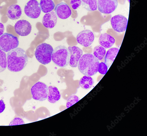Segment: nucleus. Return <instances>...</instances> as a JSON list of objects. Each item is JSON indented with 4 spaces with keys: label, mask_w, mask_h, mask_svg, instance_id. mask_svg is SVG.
<instances>
[{
    "label": "nucleus",
    "mask_w": 147,
    "mask_h": 136,
    "mask_svg": "<svg viewBox=\"0 0 147 136\" xmlns=\"http://www.w3.org/2000/svg\"><path fill=\"white\" fill-rule=\"evenodd\" d=\"M53 48L50 44L43 43L37 47L35 52V57L39 62L44 65L50 64L52 60Z\"/></svg>",
    "instance_id": "obj_4"
},
{
    "label": "nucleus",
    "mask_w": 147,
    "mask_h": 136,
    "mask_svg": "<svg viewBox=\"0 0 147 136\" xmlns=\"http://www.w3.org/2000/svg\"><path fill=\"white\" fill-rule=\"evenodd\" d=\"M99 60L92 54L82 55L79 60L78 67L80 71L84 76H92L98 72Z\"/></svg>",
    "instance_id": "obj_2"
},
{
    "label": "nucleus",
    "mask_w": 147,
    "mask_h": 136,
    "mask_svg": "<svg viewBox=\"0 0 147 136\" xmlns=\"http://www.w3.org/2000/svg\"><path fill=\"white\" fill-rule=\"evenodd\" d=\"M7 67L9 70L13 72H20L26 67L28 58L24 49L17 48L9 52L7 55Z\"/></svg>",
    "instance_id": "obj_1"
},
{
    "label": "nucleus",
    "mask_w": 147,
    "mask_h": 136,
    "mask_svg": "<svg viewBox=\"0 0 147 136\" xmlns=\"http://www.w3.org/2000/svg\"><path fill=\"white\" fill-rule=\"evenodd\" d=\"M94 39V37L93 32L88 30L81 31L77 36L78 43L85 47L90 46L93 42Z\"/></svg>",
    "instance_id": "obj_10"
},
{
    "label": "nucleus",
    "mask_w": 147,
    "mask_h": 136,
    "mask_svg": "<svg viewBox=\"0 0 147 136\" xmlns=\"http://www.w3.org/2000/svg\"><path fill=\"white\" fill-rule=\"evenodd\" d=\"M25 124L23 120L20 118H16L10 122L9 126H15Z\"/></svg>",
    "instance_id": "obj_26"
},
{
    "label": "nucleus",
    "mask_w": 147,
    "mask_h": 136,
    "mask_svg": "<svg viewBox=\"0 0 147 136\" xmlns=\"http://www.w3.org/2000/svg\"><path fill=\"white\" fill-rule=\"evenodd\" d=\"M15 29L16 32L20 36H26L31 33L32 26L31 24L26 20H20L16 23Z\"/></svg>",
    "instance_id": "obj_11"
},
{
    "label": "nucleus",
    "mask_w": 147,
    "mask_h": 136,
    "mask_svg": "<svg viewBox=\"0 0 147 136\" xmlns=\"http://www.w3.org/2000/svg\"><path fill=\"white\" fill-rule=\"evenodd\" d=\"M94 55L99 60L103 58L106 53V49L101 45L96 46L93 49Z\"/></svg>",
    "instance_id": "obj_22"
},
{
    "label": "nucleus",
    "mask_w": 147,
    "mask_h": 136,
    "mask_svg": "<svg viewBox=\"0 0 147 136\" xmlns=\"http://www.w3.org/2000/svg\"><path fill=\"white\" fill-rule=\"evenodd\" d=\"M108 70V68L105 63L101 62L99 64L98 71L102 75L105 74Z\"/></svg>",
    "instance_id": "obj_25"
},
{
    "label": "nucleus",
    "mask_w": 147,
    "mask_h": 136,
    "mask_svg": "<svg viewBox=\"0 0 147 136\" xmlns=\"http://www.w3.org/2000/svg\"><path fill=\"white\" fill-rule=\"evenodd\" d=\"M70 57L68 48L61 45L54 49L52 55V60L55 65L60 68H64L69 64Z\"/></svg>",
    "instance_id": "obj_3"
},
{
    "label": "nucleus",
    "mask_w": 147,
    "mask_h": 136,
    "mask_svg": "<svg viewBox=\"0 0 147 136\" xmlns=\"http://www.w3.org/2000/svg\"><path fill=\"white\" fill-rule=\"evenodd\" d=\"M24 12L30 18H38L41 12L40 3L36 0H30L24 7Z\"/></svg>",
    "instance_id": "obj_7"
},
{
    "label": "nucleus",
    "mask_w": 147,
    "mask_h": 136,
    "mask_svg": "<svg viewBox=\"0 0 147 136\" xmlns=\"http://www.w3.org/2000/svg\"><path fill=\"white\" fill-rule=\"evenodd\" d=\"M5 108V105L3 100H0V114L3 112Z\"/></svg>",
    "instance_id": "obj_28"
},
{
    "label": "nucleus",
    "mask_w": 147,
    "mask_h": 136,
    "mask_svg": "<svg viewBox=\"0 0 147 136\" xmlns=\"http://www.w3.org/2000/svg\"><path fill=\"white\" fill-rule=\"evenodd\" d=\"M82 5L89 11H94L97 9V0H82Z\"/></svg>",
    "instance_id": "obj_21"
},
{
    "label": "nucleus",
    "mask_w": 147,
    "mask_h": 136,
    "mask_svg": "<svg viewBox=\"0 0 147 136\" xmlns=\"http://www.w3.org/2000/svg\"><path fill=\"white\" fill-rule=\"evenodd\" d=\"M127 1H128L130 3V0H127Z\"/></svg>",
    "instance_id": "obj_30"
},
{
    "label": "nucleus",
    "mask_w": 147,
    "mask_h": 136,
    "mask_svg": "<svg viewBox=\"0 0 147 136\" xmlns=\"http://www.w3.org/2000/svg\"><path fill=\"white\" fill-rule=\"evenodd\" d=\"M6 53L0 49V73L3 72L6 69L7 65Z\"/></svg>",
    "instance_id": "obj_23"
},
{
    "label": "nucleus",
    "mask_w": 147,
    "mask_h": 136,
    "mask_svg": "<svg viewBox=\"0 0 147 136\" xmlns=\"http://www.w3.org/2000/svg\"><path fill=\"white\" fill-rule=\"evenodd\" d=\"M57 20V18L55 12L51 11L44 16L42 18V23L46 28L51 29L56 26Z\"/></svg>",
    "instance_id": "obj_14"
},
{
    "label": "nucleus",
    "mask_w": 147,
    "mask_h": 136,
    "mask_svg": "<svg viewBox=\"0 0 147 136\" xmlns=\"http://www.w3.org/2000/svg\"><path fill=\"white\" fill-rule=\"evenodd\" d=\"M60 93L55 86H50L48 87L47 99L48 101L52 104H55L60 100Z\"/></svg>",
    "instance_id": "obj_17"
},
{
    "label": "nucleus",
    "mask_w": 147,
    "mask_h": 136,
    "mask_svg": "<svg viewBox=\"0 0 147 136\" xmlns=\"http://www.w3.org/2000/svg\"><path fill=\"white\" fill-rule=\"evenodd\" d=\"M70 4L73 9H77L81 5L82 0H71Z\"/></svg>",
    "instance_id": "obj_27"
},
{
    "label": "nucleus",
    "mask_w": 147,
    "mask_h": 136,
    "mask_svg": "<svg viewBox=\"0 0 147 136\" xmlns=\"http://www.w3.org/2000/svg\"><path fill=\"white\" fill-rule=\"evenodd\" d=\"M22 14V10L20 6L17 4L11 5L7 10V16L9 19L12 20L19 19Z\"/></svg>",
    "instance_id": "obj_15"
},
{
    "label": "nucleus",
    "mask_w": 147,
    "mask_h": 136,
    "mask_svg": "<svg viewBox=\"0 0 147 136\" xmlns=\"http://www.w3.org/2000/svg\"><path fill=\"white\" fill-rule=\"evenodd\" d=\"M55 13L57 16L62 19H66L71 15V10L66 3L62 2L58 4L55 9Z\"/></svg>",
    "instance_id": "obj_13"
},
{
    "label": "nucleus",
    "mask_w": 147,
    "mask_h": 136,
    "mask_svg": "<svg viewBox=\"0 0 147 136\" xmlns=\"http://www.w3.org/2000/svg\"><path fill=\"white\" fill-rule=\"evenodd\" d=\"M40 5L41 10L45 14L53 11L55 7L53 0H41Z\"/></svg>",
    "instance_id": "obj_19"
},
{
    "label": "nucleus",
    "mask_w": 147,
    "mask_h": 136,
    "mask_svg": "<svg viewBox=\"0 0 147 136\" xmlns=\"http://www.w3.org/2000/svg\"><path fill=\"white\" fill-rule=\"evenodd\" d=\"M80 100V99L76 95H72L68 99L66 103V106L68 108L75 104Z\"/></svg>",
    "instance_id": "obj_24"
},
{
    "label": "nucleus",
    "mask_w": 147,
    "mask_h": 136,
    "mask_svg": "<svg viewBox=\"0 0 147 136\" xmlns=\"http://www.w3.org/2000/svg\"><path fill=\"white\" fill-rule=\"evenodd\" d=\"M5 28L4 24L0 22V36H1L4 33Z\"/></svg>",
    "instance_id": "obj_29"
},
{
    "label": "nucleus",
    "mask_w": 147,
    "mask_h": 136,
    "mask_svg": "<svg viewBox=\"0 0 147 136\" xmlns=\"http://www.w3.org/2000/svg\"><path fill=\"white\" fill-rule=\"evenodd\" d=\"M31 92L34 99L43 101L47 98L48 87L45 83L39 81L32 86Z\"/></svg>",
    "instance_id": "obj_6"
},
{
    "label": "nucleus",
    "mask_w": 147,
    "mask_h": 136,
    "mask_svg": "<svg viewBox=\"0 0 147 136\" xmlns=\"http://www.w3.org/2000/svg\"><path fill=\"white\" fill-rule=\"evenodd\" d=\"M128 22L127 19L124 16L121 15L115 16L111 20L113 29L119 33L123 32L126 30Z\"/></svg>",
    "instance_id": "obj_9"
},
{
    "label": "nucleus",
    "mask_w": 147,
    "mask_h": 136,
    "mask_svg": "<svg viewBox=\"0 0 147 136\" xmlns=\"http://www.w3.org/2000/svg\"><path fill=\"white\" fill-rule=\"evenodd\" d=\"M119 51L118 48L114 47L110 48L107 52L105 58V63L108 68H109L113 63Z\"/></svg>",
    "instance_id": "obj_18"
},
{
    "label": "nucleus",
    "mask_w": 147,
    "mask_h": 136,
    "mask_svg": "<svg viewBox=\"0 0 147 136\" xmlns=\"http://www.w3.org/2000/svg\"><path fill=\"white\" fill-rule=\"evenodd\" d=\"M118 5V0H98L97 8L101 13L109 14L116 9Z\"/></svg>",
    "instance_id": "obj_8"
},
{
    "label": "nucleus",
    "mask_w": 147,
    "mask_h": 136,
    "mask_svg": "<svg viewBox=\"0 0 147 136\" xmlns=\"http://www.w3.org/2000/svg\"><path fill=\"white\" fill-rule=\"evenodd\" d=\"M94 83V80L90 76H84L80 79L79 85L82 89L88 90L92 87Z\"/></svg>",
    "instance_id": "obj_20"
},
{
    "label": "nucleus",
    "mask_w": 147,
    "mask_h": 136,
    "mask_svg": "<svg viewBox=\"0 0 147 136\" xmlns=\"http://www.w3.org/2000/svg\"><path fill=\"white\" fill-rule=\"evenodd\" d=\"M115 40L113 37L107 33L102 34L99 39V43L105 48H111L114 45Z\"/></svg>",
    "instance_id": "obj_16"
},
{
    "label": "nucleus",
    "mask_w": 147,
    "mask_h": 136,
    "mask_svg": "<svg viewBox=\"0 0 147 136\" xmlns=\"http://www.w3.org/2000/svg\"><path fill=\"white\" fill-rule=\"evenodd\" d=\"M19 42L17 37L5 33L0 37V49L8 52L19 46Z\"/></svg>",
    "instance_id": "obj_5"
},
{
    "label": "nucleus",
    "mask_w": 147,
    "mask_h": 136,
    "mask_svg": "<svg viewBox=\"0 0 147 136\" xmlns=\"http://www.w3.org/2000/svg\"><path fill=\"white\" fill-rule=\"evenodd\" d=\"M68 49L70 55L69 64L72 68H76L79 60L83 55V51L80 48L76 46H69Z\"/></svg>",
    "instance_id": "obj_12"
}]
</instances>
